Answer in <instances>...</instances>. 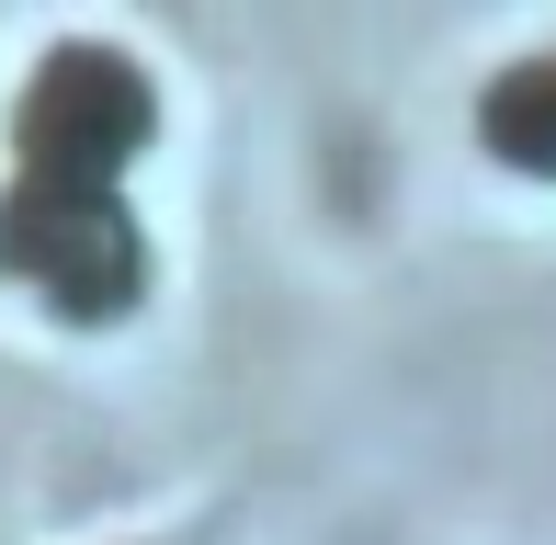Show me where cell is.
<instances>
[{
	"label": "cell",
	"instance_id": "3957f363",
	"mask_svg": "<svg viewBox=\"0 0 556 545\" xmlns=\"http://www.w3.org/2000/svg\"><path fill=\"white\" fill-rule=\"evenodd\" d=\"M477 148L511 160V170H534V182H556V46L511 58L489 91H477Z\"/></svg>",
	"mask_w": 556,
	"mask_h": 545
},
{
	"label": "cell",
	"instance_id": "7a4b0ae2",
	"mask_svg": "<svg viewBox=\"0 0 556 545\" xmlns=\"http://www.w3.org/2000/svg\"><path fill=\"white\" fill-rule=\"evenodd\" d=\"M0 272L58 318H125L148 295V228L114 182H23L0 193Z\"/></svg>",
	"mask_w": 556,
	"mask_h": 545
},
{
	"label": "cell",
	"instance_id": "6da1fadb",
	"mask_svg": "<svg viewBox=\"0 0 556 545\" xmlns=\"http://www.w3.org/2000/svg\"><path fill=\"white\" fill-rule=\"evenodd\" d=\"M160 137V91L148 68L103 35H68L35 58V80L12 91V170L23 182H114L125 193V160Z\"/></svg>",
	"mask_w": 556,
	"mask_h": 545
}]
</instances>
